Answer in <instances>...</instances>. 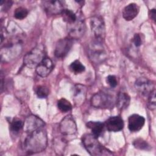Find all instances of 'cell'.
Listing matches in <instances>:
<instances>
[{
    "label": "cell",
    "instance_id": "1",
    "mask_svg": "<svg viewBox=\"0 0 156 156\" xmlns=\"http://www.w3.org/2000/svg\"><path fill=\"white\" fill-rule=\"evenodd\" d=\"M48 144L46 132L40 129L31 133L26 138L23 148L28 154H34L43 151Z\"/></svg>",
    "mask_w": 156,
    "mask_h": 156
},
{
    "label": "cell",
    "instance_id": "2",
    "mask_svg": "<svg viewBox=\"0 0 156 156\" xmlns=\"http://www.w3.org/2000/svg\"><path fill=\"white\" fill-rule=\"evenodd\" d=\"M82 142L87 152L93 156L112 155L113 153L102 146L98 138L92 133H85L82 137Z\"/></svg>",
    "mask_w": 156,
    "mask_h": 156
},
{
    "label": "cell",
    "instance_id": "3",
    "mask_svg": "<svg viewBox=\"0 0 156 156\" xmlns=\"http://www.w3.org/2000/svg\"><path fill=\"white\" fill-rule=\"evenodd\" d=\"M45 57L46 51L44 47L42 44H39L24 55L23 63L29 68H36Z\"/></svg>",
    "mask_w": 156,
    "mask_h": 156
},
{
    "label": "cell",
    "instance_id": "4",
    "mask_svg": "<svg viewBox=\"0 0 156 156\" xmlns=\"http://www.w3.org/2000/svg\"><path fill=\"white\" fill-rule=\"evenodd\" d=\"M88 55L90 59L95 63H101L107 59V52L102 43V40L96 39L90 43Z\"/></svg>",
    "mask_w": 156,
    "mask_h": 156
},
{
    "label": "cell",
    "instance_id": "5",
    "mask_svg": "<svg viewBox=\"0 0 156 156\" xmlns=\"http://www.w3.org/2000/svg\"><path fill=\"white\" fill-rule=\"evenodd\" d=\"M115 102L113 96L105 91H99L96 93L91 99V105L100 108H113Z\"/></svg>",
    "mask_w": 156,
    "mask_h": 156
},
{
    "label": "cell",
    "instance_id": "6",
    "mask_svg": "<svg viewBox=\"0 0 156 156\" xmlns=\"http://www.w3.org/2000/svg\"><path fill=\"white\" fill-rule=\"evenodd\" d=\"M67 30L69 37L71 39H79L81 38L86 30L84 20L80 16H77V18L75 22L67 24Z\"/></svg>",
    "mask_w": 156,
    "mask_h": 156
},
{
    "label": "cell",
    "instance_id": "7",
    "mask_svg": "<svg viewBox=\"0 0 156 156\" xmlns=\"http://www.w3.org/2000/svg\"><path fill=\"white\" fill-rule=\"evenodd\" d=\"M21 47L20 41H9L1 48V56L2 60H10L17 56L21 52Z\"/></svg>",
    "mask_w": 156,
    "mask_h": 156
},
{
    "label": "cell",
    "instance_id": "8",
    "mask_svg": "<svg viewBox=\"0 0 156 156\" xmlns=\"http://www.w3.org/2000/svg\"><path fill=\"white\" fill-rule=\"evenodd\" d=\"M90 27L96 39L102 40L105 37V26L102 17L94 16L90 19Z\"/></svg>",
    "mask_w": 156,
    "mask_h": 156
},
{
    "label": "cell",
    "instance_id": "9",
    "mask_svg": "<svg viewBox=\"0 0 156 156\" xmlns=\"http://www.w3.org/2000/svg\"><path fill=\"white\" fill-rule=\"evenodd\" d=\"M64 3V1L60 0H47L42 1V5L44 11L51 15L62 14L65 9Z\"/></svg>",
    "mask_w": 156,
    "mask_h": 156
},
{
    "label": "cell",
    "instance_id": "10",
    "mask_svg": "<svg viewBox=\"0 0 156 156\" xmlns=\"http://www.w3.org/2000/svg\"><path fill=\"white\" fill-rule=\"evenodd\" d=\"M45 125L44 121L34 115H30L28 116L23 124V130L25 132L31 133L35 130L42 129Z\"/></svg>",
    "mask_w": 156,
    "mask_h": 156
},
{
    "label": "cell",
    "instance_id": "11",
    "mask_svg": "<svg viewBox=\"0 0 156 156\" xmlns=\"http://www.w3.org/2000/svg\"><path fill=\"white\" fill-rule=\"evenodd\" d=\"M59 129L63 135H72L77 132V125L76 121L71 115L65 116L59 125Z\"/></svg>",
    "mask_w": 156,
    "mask_h": 156
},
{
    "label": "cell",
    "instance_id": "12",
    "mask_svg": "<svg viewBox=\"0 0 156 156\" xmlns=\"http://www.w3.org/2000/svg\"><path fill=\"white\" fill-rule=\"evenodd\" d=\"M73 46V40L69 37L60 39L56 43L54 54L59 58L65 57L70 51Z\"/></svg>",
    "mask_w": 156,
    "mask_h": 156
},
{
    "label": "cell",
    "instance_id": "13",
    "mask_svg": "<svg viewBox=\"0 0 156 156\" xmlns=\"http://www.w3.org/2000/svg\"><path fill=\"white\" fill-rule=\"evenodd\" d=\"M136 89L144 96H149L152 92L155 90V84L146 78H138L135 82Z\"/></svg>",
    "mask_w": 156,
    "mask_h": 156
},
{
    "label": "cell",
    "instance_id": "14",
    "mask_svg": "<svg viewBox=\"0 0 156 156\" xmlns=\"http://www.w3.org/2000/svg\"><path fill=\"white\" fill-rule=\"evenodd\" d=\"M104 126L109 132H119L124 127V121L119 116H114L107 119Z\"/></svg>",
    "mask_w": 156,
    "mask_h": 156
},
{
    "label": "cell",
    "instance_id": "15",
    "mask_svg": "<svg viewBox=\"0 0 156 156\" xmlns=\"http://www.w3.org/2000/svg\"><path fill=\"white\" fill-rule=\"evenodd\" d=\"M145 122V119L143 116L133 114L128 118V128L131 132H138L141 130Z\"/></svg>",
    "mask_w": 156,
    "mask_h": 156
},
{
    "label": "cell",
    "instance_id": "16",
    "mask_svg": "<svg viewBox=\"0 0 156 156\" xmlns=\"http://www.w3.org/2000/svg\"><path fill=\"white\" fill-rule=\"evenodd\" d=\"M53 66L54 65L52 60L48 57H45L36 67V73L40 77H45L51 73Z\"/></svg>",
    "mask_w": 156,
    "mask_h": 156
},
{
    "label": "cell",
    "instance_id": "17",
    "mask_svg": "<svg viewBox=\"0 0 156 156\" xmlns=\"http://www.w3.org/2000/svg\"><path fill=\"white\" fill-rule=\"evenodd\" d=\"M140 10V7L135 3H130L126 5L122 10V16L126 21H130L135 18Z\"/></svg>",
    "mask_w": 156,
    "mask_h": 156
},
{
    "label": "cell",
    "instance_id": "18",
    "mask_svg": "<svg viewBox=\"0 0 156 156\" xmlns=\"http://www.w3.org/2000/svg\"><path fill=\"white\" fill-rule=\"evenodd\" d=\"M86 90L84 86L81 85H76L74 90V99L75 104L77 105H80L85 98Z\"/></svg>",
    "mask_w": 156,
    "mask_h": 156
},
{
    "label": "cell",
    "instance_id": "19",
    "mask_svg": "<svg viewBox=\"0 0 156 156\" xmlns=\"http://www.w3.org/2000/svg\"><path fill=\"white\" fill-rule=\"evenodd\" d=\"M130 101V98L129 94L125 92H119L116 98V105L121 110H124L129 106Z\"/></svg>",
    "mask_w": 156,
    "mask_h": 156
},
{
    "label": "cell",
    "instance_id": "20",
    "mask_svg": "<svg viewBox=\"0 0 156 156\" xmlns=\"http://www.w3.org/2000/svg\"><path fill=\"white\" fill-rule=\"evenodd\" d=\"M86 125L91 130L92 134L97 138L102 134L104 127V124L100 121H88Z\"/></svg>",
    "mask_w": 156,
    "mask_h": 156
},
{
    "label": "cell",
    "instance_id": "21",
    "mask_svg": "<svg viewBox=\"0 0 156 156\" xmlns=\"http://www.w3.org/2000/svg\"><path fill=\"white\" fill-rule=\"evenodd\" d=\"M61 15L62 16L63 20L66 22L67 24L73 23L77 18V15L73 11L69 9H65Z\"/></svg>",
    "mask_w": 156,
    "mask_h": 156
},
{
    "label": "cell",
    "instance_id": "22",
    "mask_svg": "<svg viewBox=\"0 0 156 156\" xmlns=\"http://www.w3.org/2000/svg\"><path fill=\"white\" fill-rule=\"evenodd\" d=\"M57 107L62 112H67L72 109L71 104L69 101L65 98H62L58 101Z\"/></svg>",
    "mask_w": 156,
    "mask_h": 156
},
{
    "label": "cell",
    "instance_id": "23",
    "mask_svg": "<svg viewBox=\"0 0 156 156\" xmlns=\"http://www.w3.org/2000/svg\"><path fill=\"white\" fill-rule=\"evenodd\" d=\"M69 68L71 71L74 73L75 74L82 73L85 69V67L84 66V65L79 60H77L74 61L71 63Z\"/></svg>",
    "mask_w": 156,
    "mask_h": 156
},
{
    "label": "cell",
    "instance_id": "24",
    "mask_svg": "<svg viewBox=\"0 0 156 156\" xmlns=\"http://www.w3.org/2000/svg\"><path fill=\"white\" fill-rule=\"evenodd\" d=\"M28 14L27 10L26 8L20 7L16 9L14 12V17L18 20H23Z\"/></svg>",
    "mask_w": 156,
    "mask_h": 156
},
{
    "label": "cell",
    "instance_id": "25",
    "mask_svg": "<svg viewBox=\"0 0 156 156\" xmlns=\"http://www.w3.org/2000/svg\"><path fill=\"white\" fill-rule=\"evenodd\" d=\"M23 124L24 122H23L21 120L18 119H15L10 124V130L13 132L17 133L20 131L22 128H23Z\"/></svg>",
    "mask_w": 156,
    "mask_h": 156
},
{
    "label": "cell",
    "instance_id": "26",
    "mask_svg": "<svg viewBox=\"0 0 156 156\" xmlns=\"http://www.w3.org/2000/svg\"><path fill=\"white\" fill-rule=\"evenodd\" d=\"M133 146H135V147L139 149L147 150L148 148L149 147V145L148 144V143L146 141L141 138L136 139V140H135L133 142Z\"/></svg>",
    "mask_w": 156,
    "mask_h": 156
},
{
    "label": "cell",
    "instance_id": "27",
    "mask_svg": "<svg viewBox=\"0 0 156 156\" xmlns=\"http://www.w3.org/2000/svg\"><path fill=\"white\" fill-rule=\"evenodd\" d=\"M49 93V89L46 86H39L37 88V94L40 98H46L48 96Z\"/></svg>",
    "mask_w": 156,
    "mask_h": 156
},
{
    "label": "cell",
    "instance_id": "28",
    "mask_svg": "<svg viewBox=\"0 0 156 156\" xmlns=\"http://www.w3.org/2000/svg\"><path fill=\"white\" fill-rule=\"evenodd\" d=\"M155 90L151 93V94L148 96V102L147 107L148 108L151 110H154L156 107L155 104Z\"/></svg>",
    "mask_w": 156,
    "mask_h": 156
},
{
    "label": "cell",
    "instance_id": "29",
    "mask_svg": "<svg viewBox=\"0 0 156 156\" xmlns=\"http://www.w3.org/2000/svg\"><path fill=\"white\" fill-rule=\"evenodd\" d=\"M106 81H107V83L111 87H115L117 85V84H118V82H117L116 78L113 75H109V76H108L107 77Z\"/></svg>",
    "mask_w": 156,
    "mask_h": 156
},
{
    "label": "cell",
    "instance_id": "30",
    "mask_svg": "<svg viewBox=\"0 0 156 156\" xmlns=\"http://www.w3.org/2000/svg\"><path fill=\"white\" fill-rule=\"evenodd\" d=\"M133 43L136 47H139L142 44V38L140 34H135L133 37Z\"/></svg>",
    "mask_w": 156,
    "mask_h": 156
},
{
    "label": "cell",
    "instance_id": "31",
    "mask_svg": "<svg viewBox=\"0 0 156 156\" xmlns=\"http://www.w3.org/2000/svg\"><path fill=\"white\" fill-rule=\"evenodd\" d=\"M155 14H156V12H155V9H151L149 11V16L151 17V18L154 20L155 21Z\"/></svg>",
    "mask_w": 156,
    "mask_h": 156
},
{
    "label": "cell",
    "instance_id": "32",
    "mask_svg": "<svg viewBox=\"0 0 156 156\" xmlns=\"http://www.w3.org/2000/svg\"><path fill=\"white\" fill-rule=\"evenodd\" d=\"M61 141H60V140H58V143H59V146H60V145H61V143H63V142L62 143ZM58 146V143H57V144H55V146Z\"/></svg>",
    "mask_w": 156,
    "mask_h": 156
}]
</instances>
